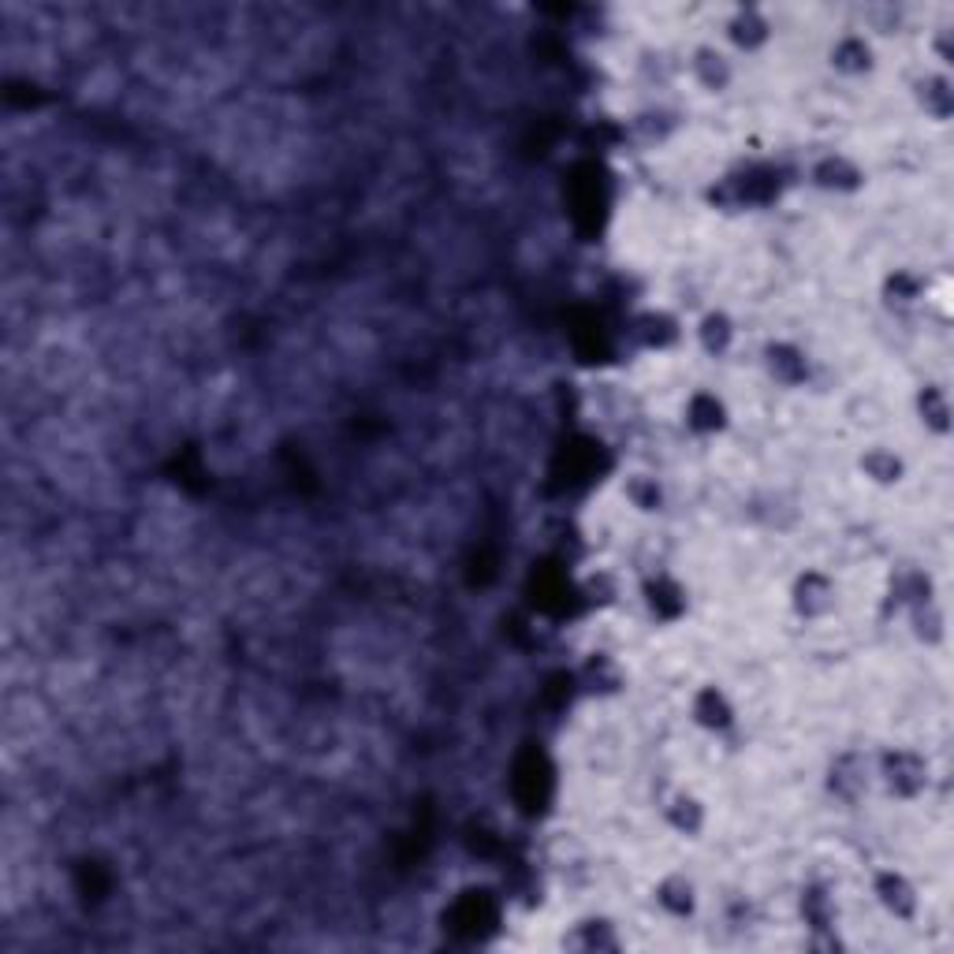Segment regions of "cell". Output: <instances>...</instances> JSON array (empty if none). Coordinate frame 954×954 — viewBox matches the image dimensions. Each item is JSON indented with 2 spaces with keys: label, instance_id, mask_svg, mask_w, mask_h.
I'll return each mask as SVG.
<instances>
[{
  "label": "cell",
  "instance_id": "1",
  "mask_svg": "<svg viewBox=\"0 0 954 954\" xmlns=\"http://www.w3.org/2000/svg\"><path fill=\"white\" fill-rule=\"evenodd\" d=\"M880 776H884V783L895 794L914 798V794L925 791L928 764L921 761L914 750H895V753H884V761H880Z\"/></svg>",
  "mask_w": 954,
  "mask_h": 954
},
{
  "label": "cell",
  "instance_id": "2",
  "mask_svg": "<svg viewBox=\"0 0 954 954\" xmlns=\"http://www.w3.org/2000/svg\"><path fill=\"white\" fill-rule=\"evenodd\" d=\"M876 899L887 906V914H895L899 921H914L917 917V887L902 873H880L876 876Z\"/></svg>",
  "mask_w": 954,
  "mask_h": 954
},
{
  "label": "cell",
  "instance_id": "3",
  "mask_svg": "<svg viewBox=\"0 0 954 954\" xmlns=\"http://www.w3.org/2000/svg\"><path fill=\"white\" fill-rule=\"evenodd\" d=\"M832 604H835V586L817 571L805 574L802 582H798V589H794V608L802 615H809V619L832 612Z\"/></svg>",
  "mask_w": 954,
  "mask_h": 954
},
{
  "label": "cell",
  "instance_id": "4",
  "mask_svg": "<svg viewBox=\"0 0 954 954\" xmlns=\"http://www.w3.org/2000/svg\"><path fill=\"white\" fill-rule=\"evenodd\" d=\"M694 75L705 90H723L727 82L735 79V68H731V56L723 49L701 45V49H694Z\"/></svg>",
  "mask_w": 954,
  "mask_h": 954
},
{
  "label": "cell",
  "instance_id": "5",
  "mask_svg": "<svg viewBox=\"0 0 954 954\" xmlns=\"http://www.w3.org/2000/svg\"><path fill=\"white\" fill-rule=\"evenodd\" d=\"M832 68L843 75H861V71L873 68V45L861 38V34H846L835 41L832 49Z\"/></svg>",
  "mask_w": 954,
  "mask_h": 954
},
{
  "label": "cell",
  "instance_id": "6",
  "mask_svg": "<svg viewBox=\"0 0 954 954\" xmlns=\"http://www.w3.org/2000/svg\"><path fill=\"white\" fill-rule=\"evenodd\" d=\"M865 783H869V764L861 761L858 753H846V757H839L832 768V791L839 794V798H858L861 791H865Z\"/></svg>",
  "mask_w": 954,
  "mask_h": 954
},
{
  "label": "cell",
  "instance_id": "7",
  "mask_svg": "<svg viewBox=\"0 0 954 954\" xmlns=\"http://www.w3.org/2000/svg\"><path fill=\"white\" fill-rule=\"evenodd\" d=\"M727 34H731V41L735 45H742V49H761L764 41H768V23H764V15L757 12V8H738L735 15H731V23H727Z\"/></svg>",
  "mask_w": 954,
  "mask_h": 954
},
{
  "label": "cell",
  "instance_id": "8",
  "mask_svg": "<svg viewBox=\"0 0 954 954\" xmlns=\"http://www.w3.org/2000/svg\"><path fill=\"white\" fill-rule=\"evenodd\" d=\"M694 716L705 723V727L720 731V727H727V723L735 720V709H731V701L723 697V690H716V686H705V690L697 694V701H694Z\"/></svg>",
  "mask_w": 954,
  "mask_h": 954
},
{
  "label": "cell",
  "instance_id": "9",
  "mask_svg": "<svg viewBox=\"0 0 954 954\" xmlns=\"http://www.w3.org/2000/svg\"><path fill=\"white\" fill-rule=\"evenodd\" d=\"M861 470H865V477H873L876 485H899L902 474H906L902 459L895 455V451H887V448L869 451V455L861 459Z\"/></svg>",
  "mask_w": 954,
  "mask_h": 954
},
{
  "label": "cell",
  "instance_id": "10",
  "mask_svg": "<svg viewBox=\"0 0 954 954\" xmlns=\"http://www.w3.org/2000/svg\"><path fill=\"white\" fill-rule=\"evenodd\" d=\"M660 906L668 910V914H675V917H686V914H694V902H697V895H694V884L686 880V876H668L664 884H660Z\"/></svg>",
  "mask_w": 954,
  "mask_h": 954
},
{
  "label": "cell",
  "instance_id": "11",
  "mask_svg": "<svg viewBox=\"0 0 954 954\" xmlns=\"http://www.w3.org/2000/svg\"><path fill=\"white\" fill-rule=\"evenodd\" d=\"M921 105H925V112L932 116V120H947L951 116V82H947V75H928L925 82H921Z\"/></svg>",
  "mask_w": 954,
  "mask_h": 954
},
{
  "label": "cell",
  "instance_id": "12",
  "mask_svg": "<svg viewBox=\"0 0 954 954\" xmlns=\"http://www.w3.org/2000/svg\"><path fill=\"white\" fill-rule=\"evenodd\" d=\"M668 820L679 828V832L697 835L701 828H705V805L697 802V798H690V794H679L668 809Z\"/></svg>",
  "mask_w": 954,
  "mask_h": 954
},
{
  "label": "cell",
  "instance_id": "13",
  "mask_svg": "<svg viewBox=\"0 0 954 954\" xmlns=\"http://www.w3.org/2000/svg\"><path fill=\"white\" fill-rule=\"evenodd\" d=\"M921 414H925V422L932 425L936 433H947L951 403H947V392H943L940 384H928L925 392H921Z\"/></svg>",
  "mask_w": 954,
  "mask_h": 954
},
{
  "label": "cell",
  "instance_id": "14",
  "mask_svg": "<svg viewBox=\"0 0 954 954\" xmlns=\"http://www.w3.org/2000/svg\"><path fill=\"white\" fill-rule=\"evenodd\" d=\"M731 336H735V328H731V321H727L723 314H709L705 321H701V343H705V351H709V355H720V351H727Z\"/></svg>",
  "mask_w": 954,
  "mask_h": 954
},
{
  "label": "cell",
  "instance_id": "15",
  "mask_svg": "<svg viewBox=\"0 0 954 954\" xmlns=\"http://www.w3.org/2000/svg\"><path fill=\"white\" fill-rule=\"evenodd\" d=\"M817 179L820 187H835V191H843V187H854V179H858V172L850 168V164L839 157V161H828L817 168Z\"/></svg>",
  "mask_w": 954,
  "mask_h": 954
},
{
  "label": "cell",
  "instance_id": "16",
  "mask_svg": "<svg viewBox=\"0 0 954 954\" xmlns=\"http://www.w3.org/2000/svg\"><path fill=\"white\" fill-rule=\"evenodd\" d=\"M824 899H828L824 891H809V895H805V902H813V906H820V902H824ZM824 906H828V902H824ZM828 921H832V917H828V914H813V925H817V928H824V925H828Z\"/></svg>",
  "mask_w": 954,
  "mask_h": 954
}]
</instances>
